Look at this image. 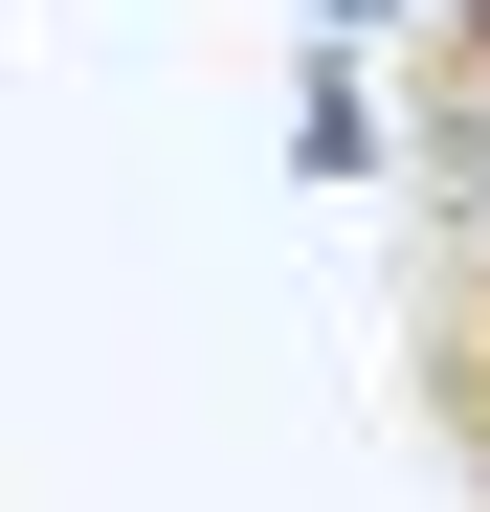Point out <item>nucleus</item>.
I'll use <instances>...</instances> for the list:
<instances>
[{
    "label": "nucleus",
    "mask_w": 490,
    "mask_h": 512,
    "mask_svg": "<svg viewBox=\"0 0 490 512\" xmlns=\"http://www.w3.org/2000/svg\"><path fill=\"white\" fill-rule=\"evenodd\" d=\"M401 23H424V0H312V45H335V67H357V45H401Z\"/></svg>",
    "instance_id": "obj_4"
},
{
    "label": "nucleus",
    "mask_w": 490,
    "mask_h": 512,
    "mask_svg": "<svg viewBox=\"0 0 490 512\" xmlns=\"http://www.w3.org/2000/svg\"><path fill=\"white\" fill-rule=\"evenodd\" d=\"M424 90H401V179H424V268L490 245V0H424Z\"/></svg>",
    "instance_id": "obj_1"
},
{
    "label": "nucleus",
    "mask_w": 490,
    "mask_h": 512,
    "mask_svg": "<svg viewBox=\"0 0 490 512\" xmlns=\"http://www.w3.org/2000/svg\"><path fill=\"white\" fill-rule=\"evenodd\" d=\"M401 379H424V446H446V490L490 512V245L401 290Z\"/></svg>",
    "instance_id": "obj_2"
},
{
    "label": "nucleus",
    "mask_w": 490,
    "mask_h": 512,
    "mask_svg": "<svg viewBox=\"0 0 490 512\" xmlns=\"http://www.w3.org/2000/svg\"><path fill=\"white\" fill-rule=\"evenodd\" d=\"M312 179H401V134H379L357 67H312Z\"/></svg>",
    "instance_id": "obj_3"
}]
</instances>
